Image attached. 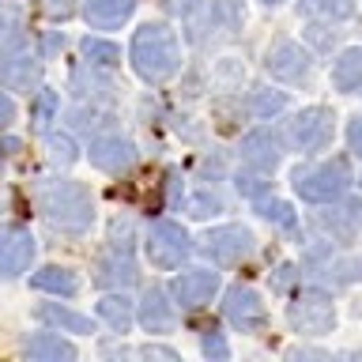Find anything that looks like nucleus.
I'll return each instance as SVG.
<instances>
[{
  "label": "nucleus",
  "instance_id": "dca6fc26",
  "mask_svg": "<svg viewBox=\"0 0 362 362\" xmlns=\"http://www.w3.org/2000/svg\"><path fill=\"white\" fill-rule=\"evenodd\" d=\"M140 325L147 328V332H170V328H174V310H170V302H166V291L151 287V291L144 294V302H140Z\"/></svg>",
  "mask_w": 362,
  "mask_h": 362
},
{
  "label": "nucleus",
  "instance_id": "6ab92c4d",
  "mask_svg": "<svg viewBox=\"0 0 362 362\" xmlns=\"http://www.w3.org/2000/svg\"><path fill=\"white\" fill-rule=\"evenodd\" d=\"M332 87L336 90H355L362 87V49H344L332 64Z\"/></svg>",
  "mask_w": 362,
  "mask_h": 362
},
{
  "label": "nucleus",
  "instance_id": "f704fd0d",
  "mask_svg": "<svg viewBox=\"0 0 362 362\" xmlns=\"http://www.w3.org/2000/svg\"><path fill=\"white\" fill-rule=\"evenodd\" d=\"M11 117H16V106H11V98L4 95V90H0V129H4Z\"/></svg>",
  "mask_w": 362,
  "mask_h": 362
},
{
  "label": "nucleus",
  "instance_id": "f8f14e48",
  "mask_svg": "<svg viewBox=\"0 0 362 362\" xmlns=\"http://www.w3.org/2000/svg\"><path fill=\"white\" fill-rule=\"evenodd\" d=\"M90 163L106 170V174H121V170H129L136 163V147L129 140H121V136H102V140L90 144Z\"/></svg>",
  "mask_w": 362,
  "mask_h": 362
},
{
  "label": "nucleus",
  "instance_id": "0eeeda50",
  "mask_svg": "<svg viewBox=\"0 0 362 362\" xmlns=\"http://www.w3.org/2000/svg\"><path fill=\"white\" fill-rule=\"evenodd\" d=\"M249 249H253V234H249L245 226H215V230H208V238H204V253H208L211 264H219V268L238 264L242 257H249Z\"/></svg>",
  "mask_w": 362,
  "mask_h": 362
},
{
  "label": "nucleus",
  "instance_id": "423d86ee",
  "mask_svg": "<svg viewBox=\"0 0 362 362\" xmlns=\"http://www.w3.org/2000/svg\"><path fill=\"white\" fill-rule=\"evenodd\" d=\"M291 144L298 151H325L332 144V113L325 106H310L291 121Z\"/></svg>",
  "mask_w": 362,
  "mask_h": 362
},
{
  "label": "nucleus",
  "instance_id": "5701e85b",
  "mask_svg": "<svg viewBox=\"0 0 362 362\" xmlns=\"http://www.w3.org/2000/svg\"><path fill=\"white\" fill-rule=\"evenodd\" d=\"M302 8L321 19H347L355 11V0H302Z\"/></svg>",
  "mask_w": 362,
  "mask_h": 362
},
{
  "label": "nucleus",
  "instance_id": "2eb2a0df",
  "mask_svg": "<svg viewBox=\"0 0 362 362\" xmlns=\"http://www.w3.org/2000/svg\"><path fill=\"white\" fill-rule=\"evenodd\" d=\"M113 253L98 264V283L102 287H129V283L136 279V264H132V257H129V249L124 245H110Z\"/></svg>",
  "mask_w": 362,
  "mask_h": 362
},
{
  "label": "nucleus",
  "instance_id": "7c9ffc66",
  "mask_svg": "<svg viewBox=\"0 0 362 362\" xmlns=\"http://www.w3.org/2000/svg\"><path fill=\"white\" fill-rule=\"evenodd\" d=\"M317 223H321L325 226V230H332V234H351V226L344 223V211H339V215H321V219H317Z\"/></svg>",
  "mask_w": 362,
  "mask_h": 362
},
{
  "label": "nucleus",
  "instance_id": "72a5a7b5",
  "mask_svg": "<svg viewBox=\"0 0 362 362\" xmlns=\"http://www.w3.org/2000/svg\"><path fill=\"white\" fill-rule=\"evenodd\" d=\"M140 355H144V358H166V362H174V358H177L170 347H140Z\"/></svg>",
  "mask_w": 362,
  "mask_h": 362
},
{
  "label": "nucleus",
  "instance_id": "4be33fe9",
  "mask_svg": "<svg viewBox=\"0 0 362 362\" xmlns=\"http://www.w3.org/2000/svg\"><path fill=\"white\" fill-rule=\"evenodd\" d=\"M38 321L53 325V328H64V332H90V321L87 317H79L72 310H64V305H38Z\"/></svg>",
  "mask_w": 362,
  "mask_h": 362
},
{
  "label": "nucleus",
  "instance_id": "412c9836",
  "mask_svg": "<svg viewBox=\"0 0 362 362\" xmlns=\"http://www.w3.org/2000/svg\"><path fill=\"white\" fill-rule=\"evenodd\" d=\"M30 283L45 294H64V298H72V294L79 291V279L68 268H42V272H34Z\"/></svg>",
  "mask_w": 362,
  "mask_h": 362
},
{
  "label": "nucleus",
  "instance_id": "f03ea898",
  "mask_svg": "<svg viewBox=\"0 0 362 362\" xmlns=\"http://www.w3.org/2000/svg\"><path fill=\"white\" fill-rule=\"evenodd\" d=\"M42 211L57 230H68V234H83L90 219H95L90 192L79 181H53L49 189H42Z\"/></svg>",
  "mask_w": 362,
  "mask_h": 362
},
{
  "label": "nucleus",
  "instance_id": "2f4dec72",
  "mask_svg": "<svg viewBox=\"0 0 362 362\" xmlns=\"http://www.w3.org/2000/svg\"><path fill=\"white\" fill-rule=\"evenodd\" d=\"M16 30H19V16L8 8H0V38H11Z\"/></svg>",
  "mask_w": 362,
  "mask_h": 362
},
{
  "label": "nucleus",
  "instance_id": "c756f323",
  "mask_svg": "<svg viewBox=\"0 0 362 362\" xmlns=\"http://www.w3.org/2000/svg\"><path fill=\"white\" fill-rule=\"evenodd\" d=\"M215 208H219V200H215V197H208V192H204V197H197V200L189 204V211L197 215V219H204V215H211Z\"/></svg>",
  "mask_w": 362,
  "mask_h": 362
},
{
  "label": "nucleus",
  "instance_id": "6e6552de",
  "mask_svg": "<svg viewBox=\"0 0 362 362\" xmlns=\"http://www.w3.org/2000/svg\"><path fill=\"white\" fill-rule=\"evenodd\" d=\"M34 238L23 226H0V279H16L30 268Z\"/></svg>",
  "mask_w": 362,
  "mask_h": 362
},
{
  "label": "nucleus",
  "instance_id": "473e14b6",
  "mask_svg": "<svg viewBox=\"0 0 362 362\" xmlns=\"http://www.w3.org/2000/svg\"><path fill=\"white\" fill-rule=\"evenodd\" d=\"M347 140H351V151H355L362 158V117L358 121H351V129H347Z\"/></svg>",
  "mask_w": 362,
  "mask_h": 362
},
{
  "label": "nucleus",
  "instance_id": "cd10ccee",
  "mask_svg": "<svg viewBox=\"0 0 362 362\" xmlns=\"http://www.w3.org/2000/svg\"><path fill=\"white\" fill-rule=\"evenodd\" d=\"M238 192L249 200H260L268 192V181L264 177H257V174H238Z\"/></svg>",
  "mask_w": 362,
  "mask_h": 362
},
{
  "label": "nucleus",
  "instance_id": "393cba45",
  "mask_svg": "<svg viewBox=\"0 0 362 362\" xmlns=\"http://www.w3.org/2000/svg\"><path fill=\"white\" fill-rule=\"evenodd\" d=\"M287 106V95H283V90H272V87H264V90H257L253 95V113L257 117H276V113Z\"/></svg>",
  "mask_w": 362,
  "mask_h": 362
},
{
  "label": "nucleus",
  "instance_id": "20e7f679",
  "mask_svg": "<svg viewBox=\"0 0 362 362\" xmlns=\"http://www.w3.org/2000/svg\"><path fill=\"white\" fill-rule=\"evenodd\" d=\"M287 317H291L294 332H302V336H325L336 328V305L325 291H302L291 302Z\"/></svg>",
  "mask_w": 362,
  "mask_h": 362
},
{
  "label": "nucleus",
  "instance_id": "ddd939ff",
  "mask_svg": "<svg viewBox=\"0 0 362 362\" xmlns=\"http://www.w3.org/2000/svg\"><path fill=\"white\" fill-rule=\"evenodd\" d=\"M242 158L249 166H257V170H276L279 163V136L272 132V129H257V132H249L245 140H242Z\"/></svg>",
  "mask_w": 362,
  "mask_h": 362
},
{
  "label": "nucleus",
  "instance_id": "1a4fd4ad",
  "mask_svg": "<svg viewBox=\"0 0 362 362\" xmlns=\"http://www.w3.org/2000/svg\"><path fill=\"white\" fill-rule=\"evenodd\" d=\"M223 313H226V321L234 328H242V332H260V328H264V302H260L257 291H249V287L226 291Z\"/></svg>",
  "mask_w": 362,
  "mask_h": 362
},
{
  "label": "nucleus",
  "instance_id": "c85d7f7f",
  "mask_svg": "<svg viewBox=\"0 0 362 362\" xmlns=\"http://www.w3.org/2000/svg\"><path fill=\"white\" fill-rule=\"evenodd\" d=\"M204 355L208 358H230V347H226V339L219 332H211V336H204Z\"/></svg>",
  "mask_w": 362,
  "mask_h": 362
},
{
  "label": "nucleus",
  "instance_id": "9d476101",
  "mask_svg": "<svg viewBox=\"0 0 362 362\" xmlns=\"http://www.w3.org/2000/svg\"><path fill=\"white\" fill-rule=\"evenodd\" d=\"M268 76L279 79V83H302L305 76H310V53L302 49L298 42H279L276 49L268 53Z\"/></svg>",
  "mask_w": 362,
  "mask_h": 362
},
{
  "label": "nucleus",
  "instance_id": "f257e3e1",
  "mask_svg": "<svg viewBox=\"0 0 362 362\" xmlns=\"http://www.w3.org/2000/svg\"><path fill=\"white\" fill-rule=\"evenodd\" d=\"M132 64L147 83H163L181 68V45L177 34L163 23H144L132 38Z\"/></svg>",
  "mask_w": 362,
  "mask_h": 362
},
{
  "label": "nucleus",
  "instance_id": "39448f33",
  "mask_svg": "<svg viewBox=\"0 0 362 362\" xmlns=\"http://www.w3.org/2000/svg\"><path fill=\"white\" fill-rule=\"evenodd\" d=\"M189 257V234L177 223H155L147 230V260L155 268H177Z\"/></svg>",
  "mask_w": 362,
  "mask_h": 362
},
{
  "label": "nucleus",
  "instance_id": "7ed1b4c3",
  "mask_svg": "<svg viewBox=\"0 0 362 362\" xmlns=\"http://www.w3.org/2000/svg\"><path fill=\"white\" fill-rule=\"evenodd\" d=\"M347 163H321V166H310V170H298L294 174V189H298V197L302 200H310V204H328V200H336L339 192L347 189Z\"/></svg>",
  "mask_w": 362,
  "mask_h": 362
},
{
  "label": "nucleus",
  "instance_id": "a878e982",
  "mask_svg": "<svg viewBox=\"0 0 362 362\" xmlns=\"http://www.w3.org/2000/svg\"><path fill=\"white\" fill-rule=\"evenodd\" d=\"M49 158L57 166H72L76 163V144L68 136H49Z\"/></svg>",
  "mask_w": 362,
  "mask_h": 362
},
{
  "label": "nucleus",
  "instance_id": "f3484780",
  "mask_svg": "<svg viewBox=\"0 0 362 362\" xmlns=\"http://www.w3.org/2000/svg\"><path fill=\"white\" fill-rule=\"evenodd\" d=\"M23 355L27 358H42V362H61V358H76V347L68 339L53 336V332H38L23 344Z\"/></svg>",
  "mask_w": 362,
  "mask_h": 362
},
{
  "label": "nucleus",
  "instance_id": "9b49d317",
  "mask_svg": "<svg viewBox=\"0 0 362 362\" xmlns=\"http://www.w3.org/2000/svg\"><path fill=\"white\" fill-rule=\"evenodd\" d=\"M215 287H219V276H215L211 268H189L170 283V298H174L177 305H185V310H192V305L208 302L215 294Z\"/></svg>",
  "mask_w": 362,
  "mask_h": 362
},
{
  "label": "nucleus",
  "instance_id": "c9c22d12",
  "mask_svg": "<svg viewBox=\"0 0 362 362\" xmlns=\"http://www.w3.org/2000/svg\"><path fill=\"white\" fill-rule=\"evenodd\" d=\"M264 4H279V0H264Z\"/></svg>",
  "mask_w": 362,
  "mask_h": 362
},
{
  "label": "nucleus",
  "instance_id": "b1692460",
  "mask_svg": "<svg viewBox=\"0 0 362 362\" xmlns=\"http://www.w3.org/2000/svg\"><path fill=\"white\" fill-rule=\"evenodd\" d=\"M83 57L90 64H102V68H113L121 61V49L113 42H102V38H87L83 42Z\"/></svg>",
  "mask_w": 362,
  "mask_h": 362
},
{
  "label": "nucleus",
  "instance_id": "bb28decb",
  "mask_svg": "<svg viewBox=\"0 0 362 362\" xmlns=\"http://www.w3.org/2000/svg\"><path fill=\"white\" fill-rule=\"evenodd\" d=\"M260 215H264L268 223H279V226H291L294 223V215H291V208L283 200H264V204H260Z\"/></svg>",
  "mask_w": 362,
  "mask_h": 362
},
{
  "label": "nucleus",
  "instance_id": "aec40b11",
  "mask_svg": "<svg viewBox=\"0 0 362 362\" xmlns=\"http://www.w3.org/2000/svg\"><path fill=\"white\" fill-rule=\"evenodd\" d=\"M98 317L113 328V332H129V325L136 321L132 302L124 298V294H106V298L98 302Z\"/></svg>",
  "mask_w": 362,
  "mask_h": 362
},
{
  "label": "nucleus",
  "instance_id": "a211bd4d",
  "mask_svg": "<svg viewBox=\"0 0 362 362\" xmlns=\"http://www.w3.org/2000/svg\"><path fill=\"white\" fill-rule=\"evenodd\" d=\"M136 0H87V23L90 27H117L132 16Z\"/></svg>",
  "mask_w": 362,
  "mask_h": 362
},
{
  "label": "nucleus",
  "instance_id": "4468645a",
  "mask_svg": "<svg viewBox=\"0 0 362 362\" xmlns=\"http://www.w3.org/2000/svg\"><path fill=\"white\" fill-rule=\"evenodd\" d=\"M42 79V64L34 57H0V83L8 90H34Z\"/></svg>",
  "mask_w": 362,
  "mask_h": 362
}]
</instances>
